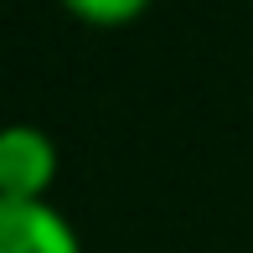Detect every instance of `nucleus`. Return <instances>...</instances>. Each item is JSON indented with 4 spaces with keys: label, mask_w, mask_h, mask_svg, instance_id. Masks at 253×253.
Listing matches in <instances>:
<instances>
[{
    "label": "nucleus",
    "mask_w": 253,
    "mask_h": 253,
    "mask_svg": "<svg viewBox=\"0 0 253 253\" xmlns=\"http://www.w3.org/2000/svg\"><path fill=\"white\" fill-rule=\"evenodd\" d=\"M57 170V140L37 124H10L0 134V202H52Z\"/></svg>",
    "instance_id": "nucleus-1"
},
{
    "label": "nucleus",
    "mask_w": 253,
    "mask_h": 253,
    "mask_svg": "<svg viewBox=\"0 0 253 253\" xmlns=\"http://www.w3.org/2000/svg\"><path fill=\"white\" fill-rule=\"evenodd\" d=\"M0 253H88L57 202H0Z\"/></svg>",
    "instance_id": "nucleus-2"
},
{
    "label": "nucleus",
    "mask_w": 253,
    "mask_h": 253,
    "mask_svg": "<svg viewBox=\"0 0 253 253\" xmlns=\"http://www.w3.org/2000/svg\"><path fill=\"white\" fill-rule=\"evenodd\" d=\"M57 5L93 31H119V26H134L155 0H57Z\"/></svg>",
    "instance_id": "nucleus-3"
}]
</instances>
